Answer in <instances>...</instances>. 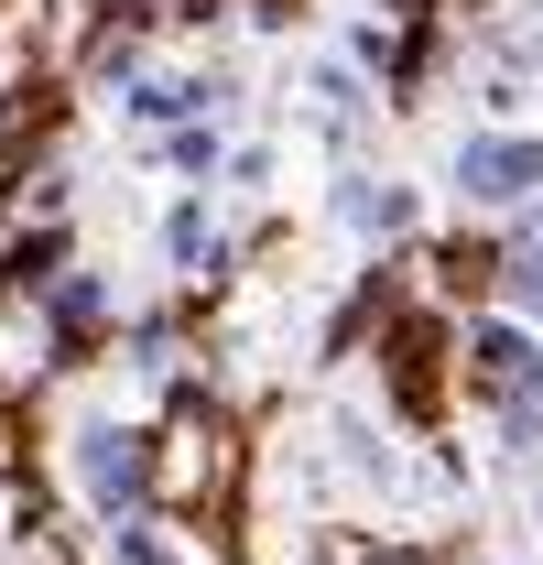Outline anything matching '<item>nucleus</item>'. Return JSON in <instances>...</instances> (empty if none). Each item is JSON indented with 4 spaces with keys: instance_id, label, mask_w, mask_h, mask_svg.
<instances>
[{
    "instance_id": "1",
    "label": "nucleus",
    "mask_w": 543,
    "mask_h": 565,
    "mask_svg": "<svg viewBox=\"0 0 543 565\" xmlns=\"http://www.w3.org/2000/svg\"><path fill=\"white\" fill-rule=\"evenodd\" d=\"M533 174H543L533 141H478V152H468V196H522Z\"/></svg>"
}]
</instances>
